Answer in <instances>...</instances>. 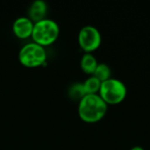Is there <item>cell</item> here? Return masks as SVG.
Instances as JSON below:
<instances>
[{"mask_svg": "<svg viewBox=\"0 0 150 150\" xmlns=\"http://www.w3.org/2000/svg\"><path fill=\"white\" fill-rule=\"evenodd\" d=\"M34 23L27 17H19L15 19L12 31L19 39H26L32 36Z\"/></svg>", "mask_w": 150, "mask_h": 150, "instance_id": "cell-6", "label": "cell"}, {"mask_svg": "<svg viewBox=\"0 0 150 150\" xmlns=\"http://www.w3.org/2000/svg\"><path fill=\"white\" fill-rule=\"evenodd\" d=\"M68 93L71 99L78 101H80L85 95H87L83 87V83H76L70 85Z\"/></svg>", "mask_w": 150, "mask_h": 150, "instance_id": "cell-11", "label": "cell"}, {"mask_svg": "<svg viewBox=\"0 0 150 150\" xmlns=\"http://www.w3.org/2000/svg\"><path fill=\"white\" fill-rule=\"evenodd\" d=\"M60 28L58 24L50 18H44L33 25L32 38L33 42L45 47L53 44L58 38Z\"/></svg>", "mask_w": 150, "mask_h": 150, "instance_id": "cell-2", "label": "cell"}, {"mask_svg": "<svg viewBox=\"0 0 150 150\" xmlns=\"http://www.w3.org/2000/svg\"><path fill=\"white\" fill-rule=\"evenodd\" d=\"M127 92V87L123 82L111 77L101 83L98 95L107 105H116L126 98Z\"/></svg>", "mask_w": 150, "mask_h": 150, "instance_id": "cell-3", "label": "cell"}, {"mask_svg": "<svg viewBox=\"0 0 150 150\" xmlns=\"http://www.w3.org/2000/svg\"><path fill=\"white\" fill-rule=\"evenodd\" d=\"M83 83L86 94H98L101 86V82L94 76L87 78Z\"/></svg>", "mask_w": 150, "mask_h": 150, "instance_id": "cell-10", "label": "cell"}, {"mask_svg": "<svg viewBox=\"0 0 150 150\" xmlns=\"http://www.w3.org/2000/svg\"><path fill=\"white\" fill-rule=\"evenodd\" d=\"M102 41L101 33L93 25H85L78 33V43L86 53H91L98 49Z\"/></svg>", "mask_w": 150, "mask_h": 150, "instance_id": "cell-5", "label": "cell"}, {"mask_svg": "<svg viewBox=\"0 0 150 150\" xmlns=\"http://www.w3.org/2000/svg\"><path fill=\"white\" fill-rule=\"evenodd\" d=\"M93 76L96 78H98L101 83H103L111 78L112 76L111 68L105 63H98L93 73Z\"/></svg>", "mask_w": 150, "mask_h": 150, "instance_id": "cell-9", "label": "cell"}, {"mask_svg": "<svg viewBox=\"0 0 150 150\" xmlns=\"http://www.w3.org/2000/svg\"><path fill=\"white\" fill-rule=\"evenodd\" d=\"M98 64V63L97 59L93 54H91V53H85L83 55L80 62L81 69H83V71L86 74H91V75H93Z\"/></svg>", "mask_w": 150, "mask_h": 150, "instance_id": "cell-8", "label": "cell"}, {"mask_svg": "<svg viewBox=\"0 0 150 150\" xmlns=\"http://www.w3.org/2000/svg\"><path fill=\"white\" fill-rule=\"evenodd\" d=\"M47 12V5L43 0H36L32 3L28 9V18L34 23L45 18Z\"/></svg>", "mask_w": 150, "mask_h": 150, "instance_id": "cell-7", "label": "cell"}, {"mask_svg": "<svg viewBox=\"0 0 150 150\" xmlns=\"http://www.w3.org/2000/svg\"><path fill=\"white\" fill-rule=\"evenodd\" d=\"M107 112V104L98 94H87L78 104V115L87 123H96L101 120Z\"/></svg>", "mask_w": 150, "mask_h": 150, "instance_id": "cell-1", "label": "cell"}, {"mask_svg": "<svg viewBox=\"0 0 150 150\" xmlns=\"http://www.w3.org/2000/svg\"><path fill=\"white\" fill-rule=\"evenodd\" d=\"M131 150H144L142 147H140V146H135V147H134V148H132Z\"/></svg>", "mask_w": 150, "mask_h": 150, "instance_id": "cell-12", "label": "cell"}, {"mask_svg": "<svg viewBox=\"0 0 150 150\" xmlns=\"http://www.w3.org/2000/svg\"><path fill=\"white\" fill-rule=\"evenodd\" d=\"M47 53L44 47L31 42L24 45L18 53L19 62L27 68H35L45 63Z\"/></svg>", "mask_w": 150, "mask_h": 150, "instance_id": "cell-4", "label": "cell"}]
</instances>
